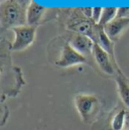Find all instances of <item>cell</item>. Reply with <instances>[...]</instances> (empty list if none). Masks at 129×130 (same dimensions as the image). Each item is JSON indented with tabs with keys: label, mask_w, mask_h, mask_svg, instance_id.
<instances>
[{
	"label": "cell",
	"mask_w": 129,
	"mask_h": 130,
	"mask_svg": "<svg viewBox=\"0 0 129 130\" xmlns=\"http://www.w3.org/2000/svg\"><path fill=\"white\" fill-rule=\"evenodd\" d=\"M129 129V110H126L125 114V123H124V130Z\"/></svg>",
	"instance_id": "17"
},
{
	"label": "cell",
	"mask_w": 129,
	"mask_h": 130,
	"mask_svg": "<svg viewBox=\"0 0 129 130\" xmlns=\"http://www.w3.org/2000/svg\"><path fill=\"white\" fill-rule=\"evenodd\" d=\"M129 26V18H119L116 17L111 22L106 24L103 29L106 32V34L112 39L113 41L118 39L121 34L124 32Z\"/></svg>",
	"instance_id": "7"
},
{
	"label": "cell",
	"mask_w": 129,
	"mask_h": 130,
	"mask_svg": "<svg viewBox=\"0 0 129 130\" xmlns=\"http://www.w3.org/2000/svg\"><path fill=\"white\" fill-rule=\"evenodd\" d=\"M81 12L89 19H92V14H93V7H81L80 8Z\"/></svg>",
	"instance_id": "15"
},
{
	"label": "cell",
	"mask_w": 129,
	"mask_h": 130,
	"mask_svg": "<svg viewBox=\"0 0 129 130\" xmlns=\"http://www.w3.org/2000/svg\"><path fill=\"white\" fill-rule=\"evenodd\" d=\"M126 130H129V129H126Z\"/></svg>",
	"instance_id": "19"
},
{
	"label": "cell",
	"mask_w": 129,
	"mask_h": 130,
	"mask_svg": "<svg viewBox=\"0 0 129 130\" xmlns=\"http://www.w3.org/2000/svg\"><path fill=\"white\" fill-rule=\"evenodd\" d=\"M125 114L126 110L121 109L117 111L111 120V128L113 130H124V123H125Z\"/></svg>",
	"instance_id": "12"
},
{
	"label": "cell",
	"mask_w": 129,
	"mask_h": 130,
	"mask_svg": "<svg viewBox=\"0 0 129 130\" xmlns=\"http://www.w3.org/2000/svg\"><path fill=\"white\" fill-rule=\"evenodd\" d=\"M11 30L14 33V40L10 45V50L12 52H21L26 50L35 39L36 26L25 24L13 27Z\"/></svg>",
	"instance_id": "3"
},
{
	"label": "cell",
	"mask_w": 129,
	"mask_h": 130,
	"mask_svg": "<svg viewBox=\"0 0 129 130\" xmlns=\"http://www.w3.org/2000/svg\"><path fill=\"white\" fill-rule=\"evenodd\" d=\"M117 17H119V18H129V7H118Z\"/></svg>",
	"instance_id": "14"
},
{
	"label": "cell",
	"mask_w": 129,
	"mask_h": 130,
	"mask_svg": "<svg viewBox=\"0 0 129 130\" xmlns=\"http://www.w3.org/2000/svg\"><path fill=\"white\" fill-rule=\"evenodd\" d=\"M116 84L118 88V94L123 104L128 108L129 110V84L126 82L124 76L119 74L116 77Z\"/></svg>",
	"instance_id": "10"
},
{
	"label": "cell",
	"mask_w": 129,
	"mask_h": 130,
	"mask_svg": "<svg viewBox=\"0 0 129 130\" xmlns=\"http://www.w3.org/2000/svg\"><path fill=\"white\" fill-rule=\"evenodd\" d=\"M0 23L2 29L13 28L26 24V9L14 0L0 3Z\"/></svg>",
	"instance_id": "1"
},
{
	"label": "cell",
	"mask_w": 129,
	"mask_h": 130,
	"mask_svg": "<svg viewBox=\"0 0 129 130\" xmlns=\"http://www.w3.org/2000/svg\"><path fill=\"white\" fill-rule=\"evenodd\" d=\"M117 11H118V7H103L101 19L98 25L104 27L106 24L111 22L113 19L117 17Z\"/></svg>",
	"instance_id": "11"
},
{
	"label": "cell",
	"mask_w": 129,
	"mask_h": 130,
	"mask_svg": "<svg viewBox=\"0 0 129 130\" xmlns=\"http://www.w3.org/2000/svg\"><path fill=\"white\" fill-rule=\"evenodd\" d=\"M102 11H103V7H93V14H92V20L98 24L100 19H101V15H102Z\"/></svg>",
	"instance_id": "13"
},
{
	"label": "cell",
	"mask_w": 129,
	"mask_h": 130,
	"mask_svg": "<svg viewBox=\"0 0 129 130\" xmlns=\"http://www.w3.org/2000/svg\"><path fill=\"white\" fill-rule=\"evenodd\" d=\"M88 59L78 53L74 47L71 46L69 42H66L62 50L58 61L56 62V66L59 68H69L80 64H87Z\"/></svg>",
	"instance_id": "4"
},
{
	"label": "cell",
	"mask_w": 129,
	"mask_h": 130,
	"mask_svg": "<svg viewBox=\"0 0 129 130\" xmlns=\"http://www.w3.org/2000/svg\"><path fill=\"white\" fill-rule=\"evenodd\" d=\"M69 43L72 47H74L78 53L87 59L89 57H93V47L95 42L91 37L82 33H74L71 36Z\"/></svg>",
	"instance_id": "6"
},
{
	"label": "cell",
	"mask_w": 129,
	"mask_h": 130,
	"mask_svg": "<svg viewBox=\"0 0 129 130\" xmlns=\"http://www.w3.org/2000/svg\"><path fill=\"white\" fill-rule=\"evenodd\" d=\"M93 58L96 62L97 66L102 72H104L109 76L115 75V69L118 70L117 65H115V63L113 62L111 57L108 55V53H106L97 43L94 44V47H93Z\"/></svg>",
	"instance_id": "5"
},
{
	"label": "cell",
	"mask_w": 129,
	"mask_h": 130,
	"mask_svg": "<svg viewBox=\"0 0 129 130\" xmlns=\"http://www.w3.org/2000/svg\"><path fill=\"white\" fill-rule=\"evenodd\" d=\"M95 43L99 44L106 53H108V55L111 57V59L113 60V62L116 65L115 62V54H114V42L112 39H110V37L106 34L104 31L103 27L98 25V30H97V36L95 39Z\"/></svg>",
	"instance_id": "9"
},
{
	"label": "cell",
	"mask_w": 129,
	"mask_h": 130,
	"mask_svg": "<svg viewBox=\"0 0 129 130\" xmlns=\"http://www.w3.org/2000/svg\"><path fill=\"white\" fill-rule=\"evenodd\" d=\"M15 2H17L21 7H23L24 9H26L28 7V5L31 3L32 0H14Z\"/></svg>",
	"instance_id": "16"
},
{
	"label": "cell",
	"mask_w": 129,
	"mask_h": 130,
	"mask_svg": "<svg viewBox=\"0 0 129 130\" xmlns=\"http://www.w3.org/2000/svg\"><path fill=\"white\" fill-rule=\"evenodd\" d=\"M4 1H6V0H0V3H1V2H4Z\"/></svg>",
	"instance_id": "18"
},
{
	"label": "cell",
	"mask_w": 129,
	"mask_h": 130,
	"mask_svg": "<svg viewBox=\"0 0 129 130\" xmlns=\"http://www.w3.org/2000/svg\"><path fill=\"white\" fill-rule=\"evenodd\" d=\"M46 10L47 8L32 0L31 3L26 8V24L30 26H36L42 19Z\"/></svg>",
	"instance_id": "8"
},
{
	"label": "cell",
	"mask_w": 129,
	"mask_h": 130,
	"mask_svg": "<svg viewBox=\"0 0 129 130\" xmlns=\"http://www.w3.org/2000/svg\"><path fill=\"white\" fill-rule=\"evenodd\" d=\"M74 103L81 119L85 123H91L101 109L100 100L92 94H77L74 98Z\"/></svg>",
	"instance_id": "2"
}]
</instances>
